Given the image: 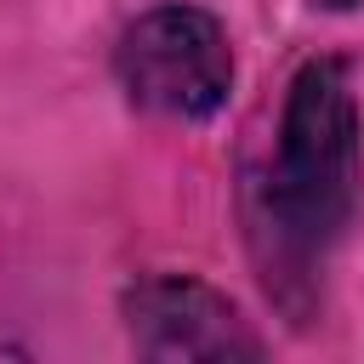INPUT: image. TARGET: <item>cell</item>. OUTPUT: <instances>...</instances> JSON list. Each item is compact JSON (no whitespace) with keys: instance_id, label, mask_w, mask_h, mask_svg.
I'll return each mask as SVG.
<instances>
[{"instance_id":"1","label":"cell","mask_w":364,"mask_h":364,"mask_svg":"<svg viewBox=\"0 0 364 364\" xmlns=\"http://www.w3.org/2000/svg\"><path fill=\"white\" fill-rule=\"evenodd\" d=\"M364 148L358 108L341 63H307L290 80L284 125H279V171H273V222L301 250L336 239L358 205Z\"/></svg>"},{"instance_id":"4","label":"cell","mask_w":364,"mask_h":364,"mask_svg":"<svg viewBox=\"0 0 364 364\" xmlns=\"http://www.w3.org/2000/svg\"><path fill=\"white\" fill-rule=\"evenodd\" d=\"M324 6H364V0H324Z\"/></svg>"},{"instance_id":"3","label":"cell","mask_w":364,"mask_h":364,"mask_svg":"<svg viewBox=\"0 0 364 364\" xmlns=\"http://www.w3.org/2000/svg\"><path fill=\"white\" fill-rule=\"evenodd\" d=\"M131 330L148 353L159 358H228V353H256V341L245 336L239 313L228 296H216L210 284L193 279H148L142 290H131L125 301Z\"/></svg>"},{"instance_id":"2","label":"cell","mask_w":364,"mask_h":364,"mask_svg":"<svg viewBox=\"0 0 364 364\" xmlns=\"http://www.w3.org/2000/svg\"><path fill=\"white\" fill-rule=\"evenodd\" d=\"M119 85L136 108L171 114V119H205L228 102L233 85V51L210 11L199 6H154L142 11L119 51H114Z\"/></svg>"}]
</instances>
